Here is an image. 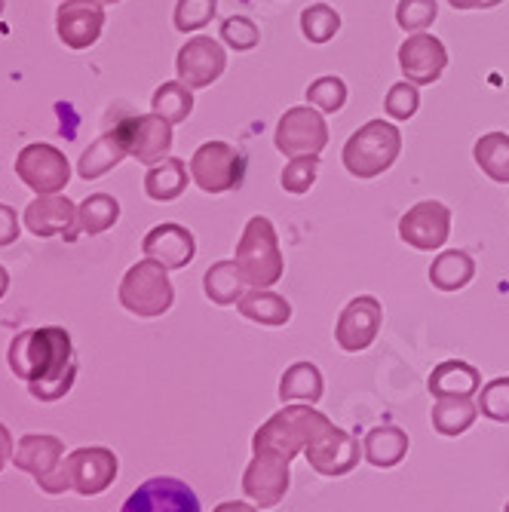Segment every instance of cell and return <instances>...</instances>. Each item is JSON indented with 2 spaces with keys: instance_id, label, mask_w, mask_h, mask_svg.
<instances>
[{
  "instance_id": "cell-1",
  "label": "cell",
  "mask_w": 509,
  "mask_h": 512,
  "mask_svg": "<svg viewBox=\"0 0 509 512\" xmlns=\"http://www.w3.org/2000/svg\"><path fill=\"white\" fill-rule=\"evenodd\" d=\"M13 375L28 384V393L40 402L62 399L77 378V359L71 335L59 325L25 329L10 344Z\"/></svg>"
},
{
  "instance_id": "cell-2",
  "label": "cell",
  "mask_w": 509,
  "mask_h": 512,
  "mask_svg": "<svg viewBox=\"0 0 509 512\" xmlns=\"http://www.w3.org/2000/svg\"><path fill=\"white\" fill-rule=\"evenodd\" d=\"M332 427V421L322 411H316L307 402H286L276 414L267 417L252 436V451L255 454H276L295 460L313 439H319Z\"/></svg>"
},
{
  "instance_id": "cell-3",
  "label": "cell",
  "mask_w": 509,
  "mask_h": 512,
  "mask_svg": "<svg viewBox=\"0 0 509 512\" xmlns=\"http://www.w3.org/2000/svg\"><path fill=\"white\" fill-rule=\"evenodd\" d=\"M399 154H402V129L396 126V120L375 117L362 123L347 138L341 160L353 178L372 181V178H381L387 169H393Z\"/></svg>"
},
{
  "instance_id": "cell-4",
  "label": "cell",
  "mask_w": 509,
  "mask_h": 512,
  "mask_svg": "<svg viewBox=\"0 0 509 512\" xmlns=\"http://www.w3.org/2000/svg\"><path fill=\"white\" fill-rule=\"evenodd\" d=\"M249 289H273L286 276V258L280 249V234L267 215H252L237 240V255Z\"/></svg>"
},
{
  "instance_id": "cell-5",
  "label": "cell",
  "mask_w": 509,
  "mask_h": 512,
  "mask_svg": "<svg viewBox=\"0 0 509 512\" xmlns=\"http://www.w3.org/2000/svg\"><path fill=\"white\" fill-rule=\"evenodd\" d=\"M120 304L142 319H157V316L169 313L175 304L169 270L154 258L132 264L126 270V276L120 279Z\"/></svg>"
},
{
  "instance_id": "cell-6",
  "label": "cell",
  "mask_w": 509,
  "mask_h": 512,
  "mask_svg": "<svg viewBox=\"0 0 509 512\" xmlns=\"http://www.w3.org/2000/svg\"><path fill=\"white\" fill-rule=\"evenodd\" d=\"M273 145L283 157H319L329 145V123L326 114L313 105L289 108L273 132Z\"/></svg>"
},
{
  "instance_id": "cell-7",
  "label": "cell",
  "mask_w": 509,
  "mask_h": 512,
  "mask_svg": "<svg viewBox=\"0 0 509 512\" xmlns=\"http://www.w3.org/2000/svg\"><path fill=\"white\" fill-rule=\"evenodd\" d=\"M191 178L203 194L237 191L246 178V157L227 142H206L191 157Z\"/></svg>"
},
{
  "instance_id": "cell-8",
  "label": "cell",
  "mask_w": 509,
  "mask_h": 512,
  "mask_svg": "<svg viewBox=\"0 0 509 512\" xmlns=\"http://www.w3.org/2000/svg\"><path fill=\"white\" fill-rule=\"evenodd\" d=\"M451 237V209L442 200H421L399 218V240L414 252H439Z\"/></svg>"
},
{
  "instance_id": "cell-9",
  "label": "cell",
  "mask_w": 509,
  "mask_h": 512,
  "mask_svg": "<svg viewBox=\"0 0 509 512\" xmlns=\"http://www.w3.org/2000/svg\"><path fill=\"white\" fill-rule=\"evenodd\" d=\"M227 71V46L209 34H194L175 56V74L184 86L206 89Z\"/></svg>"
},
{
  "instance_id": "cell-10",
  "label": "cell",
  "mask_w": 509,
  "mask_h": 512,
  "mask_svg": "<svg viewBox=\"0 0 509 512\" xmlns=\"http://www.w3.org/2000/svg\"><path fill=\"white\" fill-rule=\"evenodd\" d=\"M16 175L34 194H59L71 181V166L59 148L34 142L16 154Z\"/></svg>"
},
{
  "instance_id": "cell-11",
  "label": "cell",
  "mask_w": 509,
  "mask_h": 512,
  "mask_svg": "<svg viewBox=\"0 0 509 512\" xmlns=\"http://www.w3.org/2000/svg\"><path fill=\"white\" fill-rule=\"evenodd\" d=\"M126 154L145 166H154L169 157L172 151V123L163 120L160 114H138L114 126Z\"/></svg>"
},
{
  "instance_id": "cell-12",
  "label": "cell",
  "mask_w": 509,
  "mask_h": 512,
  "mask_svg": "<svg viewBox=\"0 0 509 512\" xmlns=\"http://www.w3.org/2000/svg\"><path fill=\"white\" fill-rule=\"evenodd\" d=\"M384 325V304L375 295H356L335 322V341L344 353H362L375 344Z\"/></svg>"
},
{
  "instance_id": "cell-13",
  "label": "cell",
  "mask_w": 509,
  "mask_h": 512,
  "mask_svg": "<svg viewBox=\"0 0 509 512\" xmlns=\"http://www.w3.org/2000/svg\"><path fill=\"white\" fill-rule=\"evenodd\" d=\"M399 68L402 77L418 83V86H430L442 77V71L448 68V50L445 43L430 34V31H418L408 34L399 46Z\"/></svg>"
},
{
  "instance_id": "cell-14",
  "label": "cell",
  "mask_w": 509,
  "mask_h": 512,
  "mask_svg": "<svg viewBox=\"0 0 509 512\" xmlns=\"http://www.w3.org/2000/svg\"><path fill=\"white\" fill-rule=\"evenodd\" d=\"M120 512H203V509H200V497L188 482L160 476L138 485Z\"/></svg>"
},
{
  "instance_id": "cell-15",
  "label": "cell",
  "mask_w": 509,
  "mask_h": 512,
  "mask_svg": "<svg viewBox=\"0 0 509 512\" xmlns=\"http://www.w3.org/2000/svg\"><path fill=\"white\" fill-rule=\"evenodd\" d=\"M307 463L310 470L319 473V476H347L359 467V457H362V448H359V439L341 427H329L319 439H313L307 445Z\"/></svg>"
},
{
  "instance_id": "cell-16",
  "label": "cell",
  "mask_w": 509,
  "mask_h": 512,
  "mask_svg": "<svg viewBox=\"0 0 509 512\" xmlns=\"http://www.w3.org/2000/svg\"><path fill=\"white\" fill-rule=\"evenodd\" d=\"M289 463L292 460L276 457V454H255L252 463L246 467V473H243V494L261 509L276 506L292 485Z\"/></svg>"
},
{
  "instance_id": "cell-17",
  "label": "cell",
  "mask_w": 509,
  "mask_h": 512,
  "mask_svg": "<svg viewBox=\"0 0 509 512\" xmlns=\"http://www.w3.org/2000/svg\"><path fill=\"white\" fill-rule=\"evenodd\" d=\"M105 28V10L102 0H62L56 13V31L59 40L71 50H89L102 37Z\"/></svg>"
},
{
  "instance_id": "cell-18",
  "label": "cell",
  "mask_w": 509,
  "mask_h": 512,
  "mask_svg": "<svg viewBox=\"0 0 509 512\" xmlns=\"http://www.w3.org/2000/svg\"><path fill=\"white\" fill-rule=\"evenodd\" d=\"M71 491L80 497L102 494L117 479V457L108 448H77L65 457Z\"/></svg>"
},
{
  "instance_id": "cell-19",
  "label": "cell",
  "mask_w": 509,
  "mask_h": 512,
  "mask_svg": "<svg viewBox=\"0 0 509 512\" xmlns=\"http://www.w3.org/2000/svg\"><path fill=\"white\" fill-rule=\"evenodd\" d=\"M25 227L31 230L34 237L46 240V237H65V243H74L77 234V209L68 197H59V194H37L25 215H22Z\"/></svg>"
},
{
  "instance_id": "cell-20",
  "label": "cell",
  "mask_w": 509,
  "mask_h": 512,
  "mask_svg": "<svg viewBox=\"0 0 509 512\" xmlns=\"http://www.w3.org/2000/svg\"><path fill=\"white\" fill-rule=\"evenodd\" d=\"M142 252H145V258L160 261L166 270H184L197 258V240L188 227L166 221V224H157L148 230L142 240Z\"/></svg>"
},
{
  "instance_id": "cell-21",
  "label": "cell",
  "mask_w": 509,
  "mask_h": 512,
  "mask_svg": "<svg viewBox=\"0 0 509 512\" xmlns=\"http://www.w3.org/2000/svg\"><path fill=\"white\" fill-rule=\"evenodd\" d=\"M65 460V445L56 436H22L13 451V463L22 473H31L34 482L50 476Z\"/></svg>"
},
{
  "instance_id": "cell-22",
  "label": "cell",
  "mask_w": 509,
  "mask_h": 512,
  "mask_svg": "<svg viewBox=\"0 0 509 512\" xmlns=\"http://www.w3.org/2000/svg\"><path fill=\"white\" fill-rule=\"evenodd\" d=\"M427 390L436 399L439 396H476L482 390V371L464 359H445L430 371Z\"/></svg>"
},
{
  "instance_id": "cell-23",
  "label": "cell",
  "mask_w": 509,
  "mask_h": 512,
  "mask_svg": "<svg viewBox=\"0 0 509 512\" xmlns=\"http://www.w3.org/2000/svg\"><path fill=\"white\" fill-rule=\"evenodd\" d=\"M427 276L439 292H460L476 279V258L464 249H445L433 258Z\"/></svg>"
},
{
  "instance_id": "cell-24",
  "label": "cell",
  "mask_w": 509,
  "mask_h": 512,
  "mask_svg": "<svg viewBox=\"0 0 509 512\" xmlns=\"http://www.w3.org/2000/svg\"><path fill=\"white\" fill-rule=\"evenodd\" d=\"M408 448H411L408 433L402 427H393V424L368 430L362 439V457L378 470H390V467H396V463H402Z\"/></svg>"
},
{
  "instance_id": "cell-25",
  "label": "cell",
  "mask_w": 509,
  "mask_h": 512,
  "mask_svg": "<svg viewBox=\"0 0 509 512\" xmlns=\"http://www.w3.org/2000/svg\"><path fill=\"white\" fill-rule=\"evenodd\" d=\"M188 181H194L188 163L178 160V157H166V160L148 166L145 194L154 203H172V200H178L184 191H188Z\"/></svg>"
},
{
  "instance_id": "cell-26",
  "label": "cell",
  "mask_w": 509,
  "mask_h": 512,
  "mask_svg": "<svg viewBox=\"0 0 509 512\" xmlns=\"http://www.w3.org/2000/svg\"><path fill=\"white\" fill-rule=\"evenodd\" d=\"M203 292L212 304L230 307V304H240V298L249 292V283H246L240 264L234 258H227V261H215L203 273Z\"/></svg>"
},
{
  "instance_id": "cell-27",
  "label": "cell",
  "mask_w": 509,
  "mask_h": 512,
  "mask_svg": "<svg viewBox=\"0 0 509 512\" xmlns=\"http://www.w3.org/2000/svg\"><path fill=\"white\" fill-rule=\"evenodd\" d=\"M479 402H473V396H439L433 402L430 421L433 430L439 436H464L479 417Z\"/></svg>"
},
{
  "instance_id": "cell-28",
  "label": "cell",
  "mask_w": 509,
  "mask_h": 512,
  "mask_svg": "<svg viewBox=\"0 0 509 512\" xmlns=\"http://www.w3.org/2000/svg\"><path fill=\"white\" fill-rule=\"evenodd\" d=\"M237 310L255 322V325H267V329H280V325H286L292 319V301L286 295H276L273 289H249Z\"/></svg>"
},
{
  "instance_id": "cell-29",
  "label": "cell",
  "mask_w": 509,
  "mask_h": 512,
  "mask_svg": "<svg viewBox=\"0 0 509 512\" xmlns=\"http://www.w3.org/2000/svg\"><path fill=\"white\" fill-rule=\"evenodd\" d=\"M326 393V381H322V371L313 362H292L283 378H280V399L286 402H307L316 405Z\"/></svg>"
},
{
  "instance_id": "cell-30",
  "label": "cell",
  "mask_w": 509,
  "mask_h": 512,
  "mask_svg": "<svg viewBox=\"0 0 509 512\" xmlns=\"http://www.w3.org/2000/svg\"><path fill=\"white\" fill-rule=\"evenodd\" d=\"M126 157H129V154H126V148H123V142H120L117 129H111V132L99 135L96 142H92V145L80 154L77 172H80V178H86V181L102 178V175H108L111 169H117Z\"/></svg>"
},
{
  "instance_id": "cell-31",
  "label": "cell",
  "mask_w": 509,
  "mask_h": 512,
  "mask_svg": "<svg viewBox=\"0 0 509 512\" xmlns=\"http://www.w3.org/2000/svg\"><path fill=\"white\" fill-rule=\"evenodd\" d=\"M120 218V203L111 194H89L80 206H77V227L74 234H89L99 237L105 230H111Z\"/></svg>"
},
{
  "instance_id": "cell-32",
  "label": "cell",
  "mask_w": 509,
  "mask_h": 512,
  "mask_svg": "<svg viewBox=\"0 0 509 512\" xmlns=\"http://www.w3.org/2000/svg\"><path fill=\"white\" fill-rule=\"evenodd\" d=\"M473 160L491 181L509 184V135L500 129L485 132L473 145Z\"/></svg>"
},
{
  "instance_id": "cell-33",
  "label": "cell",
  "mask_w": 509,
  "mask_h": 512,
  "mask_svg": "<svg viewBox=\"0 0 509 512\" xmlns=\"http://www.w3.org/2000/svg\"><path fill=\"white\" fill-rule=\"evenodd\" d=\"M151 111L160 114L163 120H169L172 126L184 123L194 114V89L184 86L181 80H169V83L157 86L154 99H151Z\"/></svg>"
},
{
  "instance_id": "cell-34",
  "label": "cell",
  "mask_w": 509,
  "mask_h": 512,
  "mask_svg": "<svg viewBox=\"0 0 509 512\" xmlns=\"http://www.w3.org/2000/svg\"><path fill=\"white\" fill-rule=\"evenodd\" d=\"M304 99H307V105L319 108L322 114H338L347 105V83L338 74H322L307 86Z\"/></svg>"
},
{
  "instance_id": "cell-35",
  "label": "cell",
  "mask_w": 509,
  "mask_h": 512,
  "mask_svg": "<svg viewBox=\"0 0 509 512\" xmlns=\"http://www.w3.org/2000/svg\"><path fill=\"white\" fill-rule=\"evenodd\" d=\"M341 31V16L329 4H313L301 10V34L310 43H329Z\"/></svg>"
},
{
  "instance_id": "cell-36",
  "label": "cell",
  "mask_w": 509,
  "mask_h": 512,
  "mask_svg": "<svg viewBox=\"0 0 509 512\" xmlns=\"http://www.w3.org/2000/svg\"><path fill=\"white\" fill-rule=\"evenodd\" d=\"M421 108V89L418 83H411V80H399L387 89V99H384V111L390 120L396 123H405L411 120L414 114H418Z\"/></svg>"
},
{
  "instance_id": "cell-37",
  "label": "cell",
  "mask_w": 509,
  "mask_h": 512,
  "mask_svg": "<svg viewBox=\"0 0 509 512\" xmlns=\"http://www.w3.org/2000/svg\"><path fill=\"white\" fill-rule=\"evenodd\" d=\"M218 13V0H178L172 22L175 31L181 34H191V31H203Z\"/></svg>"
},
{
  "instance_id": "cell-38",
  "label": "cell",
  "mask_w": 509,
  "mask_h": 512,
  "mask_svg": "<svg viewBox=\"0 0 509 512\" xmlns=\"http://www.w3.org/2000/svg\"><path fill=\"white\" fill-rule=\"evenodd\" d=\"M319 178V157H289V163L283 166L280 184L286 194H307Z\"/></svg>"
},
{
  "instance_id": "cell-39",
  "label": "cell",
  "mask_w": 509,
  "mask_h": 512,
  "mask_svg": "<svg viewBox=\"0 0 509 512\" xmlns=\"http://www.w3.org/2000/svg\"><path fill=\"white\" fill-rule=\"evenodd\" d=\"M221 43L234 53H249L261 43V31L249 16H230L221 22Z\"/></svg>"
},
{
  "instance_id": "cell-40",
  "label": "cell",
  "mask_w": 509,
  "mask_h": 512,
  "mask_svg": "<svg viewBox=\"0 0 509 512\" xmlns=\"http://www.w3.org/2000/svg\"><path fill=\"white\" fill-rule=\"evenodd\" d=\"M439 16V4L436 0H399L396 4V22L402 31H427Z\"/></svg>"
},
{
  "instance_id": "cell-41",
  "label": "cell",
  "mask_w": 509,
  "mask_h": 512,
  "mask_svg": "<svg viewBox=\"0 0 509 512\" xmlns=\"http://www.w3.org/2000/svg\"><path fill=\"white\" fill-rule=\"evenodd\" d=\"M479 411L494 424H509V375L494 378L479 390Z\"/></svg>"
},
{
  "instance_id": "cell-42",
  "label": "cell",
  "mask_w": 509,
  "mask_h": 512,
  "mask_svg": "<svg viewBox=\"0 0 509 512\" xmlns=\"http://www.w3.org/2000/svg\"><path fill=\"white\" fill-rule=\"evenodd\" d=\"M22 234V227H19V215L13 206L7 203H0V246H13Z\"/></svg>"
},
{
  "instance_id": "cell-43",
  "label": "cell",
  "mask_w": 509,
  "mask_h": 512,
  "mask_svg": "<svg viewBox=\"0 0 509 512\" xmlns=\"http://www.w3.org/2000/svg\"><path fill=\"white\" fill-rule=\"evenodd\" d=\"M503 0H448V7L454 10H494Z\"/></svg>"
},
{
  "instance_id": "cell-44",
  "label": "cell",
  "mask_w": 509,
  "mask_h": 512,
  "mask_svg": "<svg viewBox=\"0 0 509 512\" xmlns=\"http://www.w3.org/2000/svg\"><path fill=\"white\" fill-rule=\"evenodd\" d=\"M13 457V436H10V430L0 424V470L7 467V460Z\"/></svg>"
},
{
  "instance_id": "cell-45",
  "label": "cell",
  "mask_w": 509,
  "mask_h": 512,
  "mask_svg": "<svg viewBox=\"0 0 509 512\" xmlns=\"http://www.w3.org/2000/svg\"><path fill=\"white\" fill-rule=\"evenodd\" d=\"M212 512H258V509L252 503H246V500H227V503L215 506Z\"/></svg>"
},
{
  "instance_id": "cell-46",
  "label": "cell",
  "mask_w": 509,
  "mask_h": 512,
  "mask_svg": "<svg viewBox=\"0 0 509 512\" xmlns=\"http://www.w3.org/2000/svg\"><path fill=\"white\" fill-rule=\"evenodd\" d=\"M7 289H10V273H7V267H0V298L7 295Z\"/></svg>"
},
{
  "instance_id": "cell-47",
  "label": "cell",
  "mask_w": 509,
  "mask_h": 512,
  "mask_svg": "<svg viewBox=\"0 0 509 512\" xmlns=\"http://www.w3.org/2000/svg\"><path fill=\"white\" fill-rule=\"evenodd\" d=\"M102 4H120V0H102Z\"/></svg>"
},
{
  "instance_id": "cell-48",
  "label": "cell",
  "mask_w": 509,
  "mask_h": 512,
  "mask_svg": "<svg viewBox=\"0 0 509 512\" xmlns=\"http://www.w3.org/2000/svg\"><path fill=\"white\" fill-rule=\"evenodd\" d=\"M0 16H4V0H0Z\"/></svg>"
},
{
  "instance_id": "cell-49",
  "label": "cell",
  "mask_w": 509,
  "mask_h": 512,
  "mask_svg": "<svg viewBox=\"0 0 509 512\" xmlns=\"http://www.w3.org/2000/svg\"><path fill=\"white\" fill-rule=\"evenodd\" d=\"M503 512H509V503H506V509H503Z\"/></svg>"
}]
</instances>
